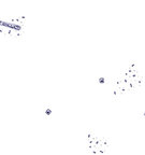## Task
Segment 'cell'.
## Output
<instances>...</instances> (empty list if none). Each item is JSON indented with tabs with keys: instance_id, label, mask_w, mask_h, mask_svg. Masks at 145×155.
<instances>
[{
	"instance_id": "7a4b0ae2",
	"label": "cell",
	"mask_w": 145,
	"mask_h": 155,
	"mask_svg": "<svg viewBox=\"0 0 145 155\" xmlns=\"http://www.w3.org/2000/svg\"><path fill=\"white\" fill-rule=\"evenodd\" d=\"M87 151L92 154H104L109 152V141L104 137H98L92 130L87 131L86 138Z\"/></svg>"
},
{
	"instance_id": "277c9868",
	"label": "cell",
	"mask_w": 145,
	"mask_h": 155,
	"mask_svg": "<svg viewBox=\"0 0 145 155\" xmlns=\"http://www.w3.org/2000/svg\"><path fill=\"white\" fill-rule=\"evenodd\" d=\"M143 114H144V116H145V112H144V113H143Z\"/></svg>"
},
{
	"instance_id": "3957f363",
	"label": "cell",
	"mask_w": 145,
	"mask_h": 155,
	"mask_svg": "<svg viewBox=\"0 0 145 155\" xmlns=\"http://www.w3.org/2000/svg\"><path fill=\"white\" fill-rule=\"evenodd\" d=\"M52 112H53V109H52V106L50 104H45L43 107V113L45 116H48L51 115Z\"/></svg>"
},
{
	"instance_id": "6da1fadb",
	"label": "cell",
	"mask_w": 145,
	"mask_h": 155,
	"mask_svg": "<svg viewBox=\"0 0 145 155\" xmlns=\"http://www.w3.org/2000/svg\"><path fill=\"white\" fill-rule=\"evenodd\" d=\"M143 77L139 68L134 63H130L125 70L121 71L119 77L115 80L113 84V97H121V95L128 94L142 85Z\"/></svg>"
}]
</instances>
